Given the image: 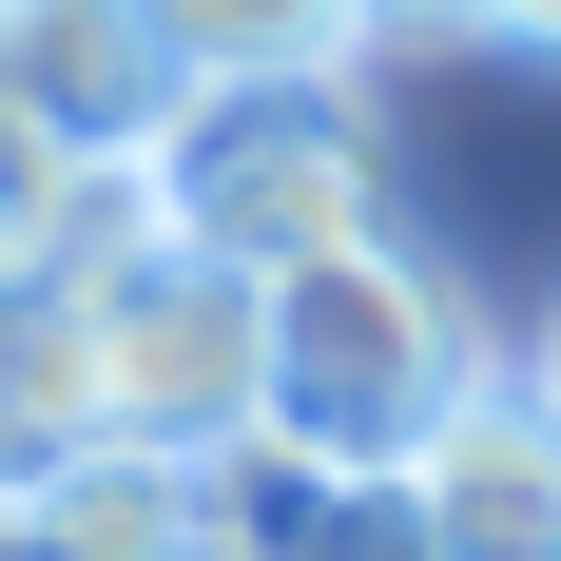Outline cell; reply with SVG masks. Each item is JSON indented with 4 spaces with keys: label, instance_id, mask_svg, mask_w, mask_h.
<instances>
[{
    "label": "cell",
    "instance_id": "9c48e42d",
    "mask_svg": "<svg viewBox=\"0 0 561 561\" xmlns=\"http://www.w3.org/2000/svg\"><path fill=\"white\" fill-rule=\"evenodd\" d=\"M78 194H98V174H58L39 136H0V272H39V232L78 214Z\"/></svg>",
    "mask_w": 561,
    "mask_h": 561
},
{
    "label": "cell",
    "instance_id": "7a4b0ae2",
    "mask_svg": "<svg viewBox=\"0 0 561 561\" xmlns=\"http://www.w3.org/2000/svg\"><path fill=\"white\" fill-rule=\"evenodd\" d=\"M156 214L214 252V272H310V252H368L388 232V136H368V78H214V98L156 136Z\"/></svg>",
    "mask_w": 561,
    "mask_h": 561
},
{
    "label": "cell",
    "instance_id": "4fadbf2b",
    "mask_svg": "<svg viewBox=\"0 0 561 561\" xmlns=\"http://www.w3.org/2000/svg\"><path fill=\"white\" fill-rule=\"evenodd\" d=\"M542 388H561V330H542Z\"/></svg>",
    "mask_w": 561,
    "mask_h": 561
},
{
    "label": "cell",
    "instance_id": "277c9868",
    "mask_svg": "<svg viewBox=\"0 0 561 561\" xmlns=\"http://www.w3.org/2000/svg\"><path fill=\"white\" fill-rule=\"evenodd\" d=\"M194 116V58L156 39V0H0V136H39L58 174H156Z\"/></svg>",
    "mask_w": 561,
    "mask_h": 561
},
{
    "label": "cell",
    "instance_id": "3957f363",
    "mask_svg": "<svg viewBox=\"0 0 561 561\" xmlns=\"http://www.w3.org/2000/svg\"><path fill=\"white\" fill-rule=\"evenodd\" d=\"M58 388L78 446H252V272H214L194 232H136L98 272H58Z\"/></svg>",
    "mask_w": 561,
    "mask_h": 561
},
{
    "label": "cell",
    "instance_id": "5bb4252c",
    "mask_svg": "<svg viewBox=\"0 0 561 561\" xmlns=\"http://www.w3.org/2000/svg\"><path fill=\"white\" fill-rule=\"evenodd\" d=\"M214 561H252V542H214Z\"/></svg>",
    "mask_w": 561,
    "mask_h": 561
},
{
    "label": "cell",
    "instance_id": "ba28073f",
    "mask_svg": "<svg viewBox=\"0 0 561 561\" xmlns=\"http://www.w3.org/2000/svg\"><path fill=\"white\" fill-rule=\"evenodd\" d=\"M232 523H252V561H446L407 484H272L252 446H232Z\"/></svg>",
    "mask_w": 561,
    "mask_h": 561
},
{
    "label": "cell",
    "instance_id": "7c38bea8",
    "mask_svg": "<svg viewBox=\"0 0 561 561\" xmlns=\"http://www.w3.org/2000/svg\"><path fill=\"white\" fill-rule=\"evenodd\" d=\"M388 20H465V0H368V39H388Z\"/></svg>",
    "mask_w": 561,
    "mask_h": 561
},
{
    "label": "cell",
    "instance_id": "30bf717a",
    "mask_svg": "<svg viewBox=\"0 0 561 561\" xmlns=\"http://www.w3.org/2000/svg\"><path fill=\"white\" fill-rule=\"evenodd\" d=\"M465 39H504V58H561V0H465Z\"/></svg>",
    "mask_w": 561,
    "mask_h": 561
},
{
    "label": "cell",
    "instance_id": "5b68a950",
    "mask_svg": "<svg viewBox=\"0 0 561 561\" xmlns=\"http://www.w3.org/2000/svg\"><path fill=\"white\" fill-rule=\"evenodd\" d=\"M407 504L446 561H561V388L542 368H484L446 407V446L407 465Z\"/></svg>",
    "mask_w": 561,
    "mask_h": 561
},
{
    "label": "cell",
    "instance_id": "8fae6325",
    "mask_svg": "<svg viewBox=\"0 0 561 561\" xmlns=\"http://www.w3.org/2000/svg\"><path fill=\"white\" fill-rule=\"evenodd\" d=\"M0 561H39V504H20V465H0Z\"/></svg>",
    "mask_w": 561,
    "mask_h": 561
},
{
    "label": "cell",
    "instance_id": "6da1fadb",
    "mask_svg": "<svg viewBox=\"0 0 561 561\" xmlns=\"http://www.w3.org/2000/svg\"><path fill=\"white\" fill-rule=\"evenodd\" d=\"M484 368H504L484 310H465L407 232L310 252V272L252 290V465H272V484H407Z\"/></svg>",
    "mask_w": 561,
    "mask_h": 561
},
{
    "label": "cell",
    "instance_id": "8992f818",
    "mask_svg": "<svg viewBox=\"0 0 561 561\" xmlns=\"http://www.w3.org/2000/svg\"><path fill=\"white\" fill-rule=\"evenodd\" d=\"M20 504H39V561H214V542H252L232 523V446H58Z\"/></svg>",
    "mask_w": 561,
    "mask_h": 561
},
{
    "label": "cell",
    "instance_id": "52a82bcc",
    "mask_svg": "<svg viewBox=\"0 0 561 561\" xmlns=\"http://www.w3.org/2000/svg\"><path fill=\"white\" fill-rule=\"evenodd\" d=\"M156 39L214 78H368V0H156Z\"/></svg>",
    "mask_w": 561,
    "mask_h": 561
}]
</instances>
